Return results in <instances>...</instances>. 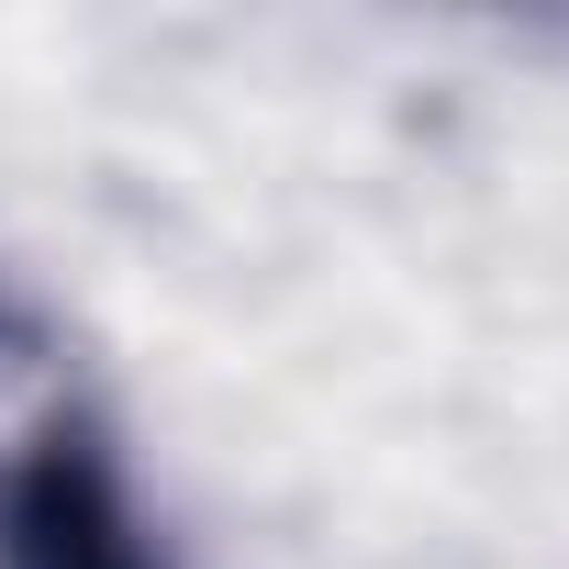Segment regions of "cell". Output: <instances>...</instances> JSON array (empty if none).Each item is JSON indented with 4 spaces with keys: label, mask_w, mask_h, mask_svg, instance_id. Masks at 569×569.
Returning a JSON list of instances; mask_svg holds the SVG:
<instances>
[{
    "label": "cell",
    "mask_w": 569,
    "mask_h": 569,
    "mask_svg": "<svg viewBox=\"0 0 569 569\" xmlns=\"http://www.w3.org/2000/svg\"><path fill=\"white\" fill-rule=\"evenodd\" d=\"M0 569H168L112 458V425L79 402L68 369L0 402Z\"/></svg>",
    "instance_id": "1"
}]
</instances>
